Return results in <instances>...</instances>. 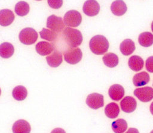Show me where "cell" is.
I'll return each mask as SVG.
<instances>
[{
	"mask_svg": "<svg viewBox=\"0 0 153 133\" xmlns=\"http://www.w3.org/2000/svg\"><path fill=\"white\" fill-rule=\"evenodd\" d=\"M89 46L91 51L94 54L103 55L108 50L109 42L104 36L96 35L90 39Z\"/></svg>",
	"mask_w": 153,
	"mask_h": 133,
	"instance_id": "1",
	"label": "cell"
},
{
	"mask_svg": "<svg viewBox=\"0 0 153 133\" xmlns=\"http://www.w3.org/2000/svg\"><path fill=\"white\" fill-rule=\"evenodd\" d=\"M63 36L65 42L72 48H76L82 42V35L79 30L71 27L65 28L63 31Z\"/></svg>",
	"mask_w": 153,
	"mask_h": 133,
	"instance_id": "2",
	"label": "cell"
},
{
	"mask_svg": "<svg viewBox=\"0 0 153 133\" xmlns=\"http://www.w3.org/2000/svg\"><path fill=\"white\" fill-rule=\"evenodd\" d=\"M19 38L21 43L24 45H30L33 44L38 39V33L33 28L26 27L21 30Z\"/></svg>",
	"mask_w": 153,
	"mask_h": 133,
	"instance_id": "3",
	"label": "cell"
},
{
	"mask_svg": "<svg viewBox=\"0 0 153 133\" xmlns=\"http://www.w3.org/2000/svg\"><path fill=\"white\" fill-rule=\"evenodd\" d=\"M81 14L76 10L68 11L63 17V22L65 24L69 27H78L81 24Z\"/></svg>",
	"mask_w": 153,
	"mask_h": 133,
	"instance_id": "4",
	"label": "cell"
},
{
	"mask_svg": "<svg viewBox=\"0 0 153 133\" xmlns=\"http://www.w3.org/2000/svg\"><path fill=\"white\" fill-rule=\"evenodd\" d=\"M82 53L78 48H69L64 53V59L70 64H76L82 59Z\"/></svg>",
	"mask_w": 153,
	"mask_h": 133,
	"instance_id": "5",
	"label": "cell"
},
{
	"mask_svg": "<svg viewBox=\"0 0 153 133\" xmlns=\"http://www.w3.org/2000/svg\"><path fill=\"white\" fill-rule=\"evenodd\" d=\"M47 27L49 29L58 33L64 28L65 23L61 17L55 15H51L47 18Z\"/></svg>",
	"mask_w": 153,
	"mask_h": 133,
	"instance_id": "6",
	"label": "cell"
},
{
	"mask_svg": "<svg viewBox=\"0 0 153 133\" xmlns=\"http://www.w3.org/2000/svg\"><path fill=\"white\" fill-rule=\"evenodd\" d=\"M134 95L143 102H148L153 99V88L151 87H143L136 88Z\"/></svg>",
	"mask_w": 153,
	"mask_h": 133,
	"instance_id": "7",
	"label": "cell"
},
{
	"mask_svg": "<svg viewBox=\"0 0 153 133\" xmlns=\"http://www.w3.org/2000/svg\"><path fill=\"white\" fill-rule=\"evenodd\" d=\"M86 103L88 107L93 109H97L104 105L103 96L102 94L93 93L88 95L86 99Z\"/></svg>",
	"mask_w": 153,
	"mask_h": 133,
	"instance_id": "8",
	"label": "cell"
},
{
	"mask_svg": "<svg viewBox=\"0 0 153 133\" xmlns=\"http://www.w3.org/2000/svg\"><path fill=\"white\" fill-rule=\"evenodd\" d=\"M82 10L87 15L93 17L99 12L100 5L96 0H87L83 5Z\"/></svg>",
	"mask_w": 153,
	"mask_h": 133,
	"instance_id": "9",
	"label": "cell"
},
{
	"mask_svg": "<svg viewBox=\"0 0 153 133\" xmlns=\"http://www.w3.org/2000/svg\"><path fill=\"white\" fill-rule=\"evenodd\" d=\"M121 110L126 113L133 112L136 108V100L131 96L125 97L120 102Z\"/></svg>",
	"mask_w": 153,
	"mask_h": 133,
	"instance_id": "10",
	"label": "cell"
},
{
	"mask_svg": "<svg viewBox=\"0 0 153 133\" xmlns=\"http://www.w3.org/2000/svg\"><path fill=\"white\" fill-rule=\"evenodd\" d=\"M46 60L48 65L51 67L56 68L59 66L62 62V54L59 50L54 49L53 52L46 57Z\"/></svg>",
	"mask_w": 153,
	"mask_h": 133,
	"instance_id": "11",
	"label": "cell"
},
{
	"mask_svg": "<svg viewBox=\"0 0 153 133\" xmlns=\"http://www.w3.org/2000/svg\"><path fill=\"white\" fill-rule=\"evenodd\" d=\"M124 89L120 84H114L110 87L108 90V94L111 99L115 101H119L124 95Z\"/></svg>",
	"mask_w": 153,
	"mask_h": 133,
	"instance_id": "12",
	"label": "cell"
},
{
	"mask_svg": "<svg viewBox=\"0 0 153 133\" xmlns=\"http://www.w3.org/2000/svg\"><path fill=\"white\" fill-rule=\"evenodd\" d=\"M12 130L13 133H30L31 127L28 122L23 119H20L14 122Z\"/></svg>",
	"mask_w": 153,
	"mask_h": 133,
	"instance_id": "13",
	"label": "cell"
},
{
	"mask_svg": "<svg viewBox=\"0 0 153 133\" xmlns=\"http://www.w3.org/2000/svg\"><path fill=\"white\" fill-rule=\"evenodd\" d=\"M14 14L8 9L0 10V25L4 27L10 25L14 20Z\"/></svg>",
	"mask_w": 153,
	"mask_h": 133,
	"instance_id": "14",
	"label": "cell"
},
{
	"mask_svg": "<svg viewBox=\"0 0 153 133\" xmlns=\"http://www.w3.org/2000/svg\"><path fill=\"white\" fill-rule=\"evenodd\" d=\"M127 8L125 2L123 0H116L111 5L112 12L117 16H121L126 13Z\"/></svg>",
	"mask_w": 153,
	"mask_h": 133,
	"instance_id": "15",
	"label": "cell"
},
{
	"mask_svg": "<svg viewBox=\"0 0 153 133\" xmlns=\"http://www.w3.org/2000/svg\"><path fill=\"white\" fill-rule=\"evenodd\" d=\"M35 49L40 55L45 56L50 54L54 50V48L52 44L45 41H41L36 45Z\"/></svg>",
	"mask_w": 153,
	"mask_h": 133,
	"instance_id": "16",
	"label": "cell"
},
{
	"mask_svg": "<svg viewBox=\"0 0 153 133\" xmlns=\"http://www.w3.org/2000/svg\"><path fill=\"white\" fill-rule=\"evenodd\" d=\"M150 78L148 73L145 71H142L136 74L133 77V83L136 87H140L148 84Z\"/></svg>",
	"mask_w": 153,
	"mask_h": 133,
	"instance_id": "17",
	"label": "cell"
},
{
	"mask_svg": "<svg viewBox=\"0 0 153 133\" xmlns=\"http://www.w3.org/2000/svg\"><path fill=\"white\" fill-rule=\"evenodd\" d=\"M128 64L131 70L134 71H139L143 68L144 62L141 57L137 55H133L129 58Z\"/></svg>",
	"mask_w": 153,
	"mask_h": 133,
	"instance_id": "18",
	"label": "cell"
},
{
	"mask_svg": "<svg viewBox=\"0 0 153 133\" xmlns=\"http://www.w3.org/2000/svg\"><path fill=\"white\" fill-rule=\"evenodd\" d=\"M121 52L126 56L131 54L135 50V45L133 40L127 39L123 40L120 46Z\"/></svg>",
	"mask_w": 153,
	"mask_h": 133,
	"instance_id": "19",
	"label": "cell"
},
{
	"mask_svg": "<svg viewBox=\"0 0 153 133\" xmlns=\"http://www.w3.org/2000/svg\"><path fill=\"white\" fill-rule=\"evenodd\" d=\"M14 52L13 45L8 42H4L0 45V56L2 58H9Z\"/></svg>",
	"mask_w": 153,
	"mask_h": 133,
	"instance_id": "20",
	"label": "cell"
},
{
	"mask_svg": "<svg viewBox=\"0 0 153 133\" xmlns=\"http://www.w3.org/2000/svg\"><path fill=\"white\" fill-rule=\"evenodd\" d=\"M105 113L106 116L111 119L117 118L120 113V108L118 105L114 102L109 103L105 107Z\"/></svg>",
	"mask_w": 153,
	"mask_h": 133,
	"instance_id": "21",
	"label": "cell"
},
{
	"mask_svg": "<svg viewBox=\"0 0 153 133\" xmlns=\"http://www.w3.org/2000/svg\"><path fill=\"white\" fill-rule=\"evenodd\" d=\"M139 43L143 47H149L153 45V34L148 31L140 34L138 38Z\"/></svg>",
	"mask_w": 153,
	"mask_h": 133,
	"instance_id": "22",
	"label": "cell"
},
{
	"mask_svg": "<svg viewBox=\"0 0 153 133\" xmlns=\"http://www.w3.org/2000/svg\"><path fill=\"white\" fill-rule=\"evenodd\" d=\"M103 61L105 65L109 68H114L118 64V57L114 53H108L103 56Z\"/></svg>",
	"mask_w": 153,
	"mask_h": 133,
	"instance_id": "23",
	"label": "cell"
},
{
	"mask_svg": "<svg viewBox=\"0 0 153 133\" xmlns=\"http://www.w3.org/2000/svg\"><path fill=\"white\" fill-rule=\"evenodd\" d=\"M27 95L26 88L22 86H18L14 87L12 91V96L14 99L18 101H22L26 99Z\"/></svg>",
	"mask_w": 153,
	"mask_h": 133,
	"instance_id": "24",
	"label": "cell"
},
{
	"mask_svg": "<svg viewBox=\"0 0 153 133\" xmlns=\"http://www.w3.org/2000/svg\"><path fill=\"white\" fill-rule=\"evenodd\" d=\"M111 126L115 133H123L127 128V123L123 119H118L112 123Z\"/></svg>",
	"mask_w": 153,
	"mask_h": 133,
	"instance_id": "25",
	"label": "cell"
},
{
	"mask_svg": "<svg viewBox=\"0 0 153 133\" xmlns=\"http://www.w3.org/2000/svg\"><path fill=\"white\" fill-rule=\"evenodd\" d=\"M29 11V5L25 1H20L15 5V12L19 16H25L27 14Z\"/></svg>",
	"mask_w": 153,
	"mask_h": 133,
	"instance_id": "26",
	"label": "cell"
},
{
	"mask_svg": "<svg viewBox=\"0 0 153 133\" xmlns=\"http://www.w3.org/2000/svg\"><path fill=\"white\" fill-rule=\"evenodd\" d=\"M39 34L42 39L50 42L56 40L57 36V33L50 29L45 28H43L42 30L39 32Z\"/></svg>",
	"mask_w": 153,
	"mask_h": 133,
	"instance_id": "27",
	"label": "cell"
},
{
	"mask_svg": "<svg viewBox=\"0 0 153 133\" xmlns=\"http://www.w3.org/2000/svg\"><path fill=\"white\" fill-rule=\"evenodd\" d=\"M49 6L54 9H59L63 5V0H47Z\"/></svg>",
	"mask_w": 153,
	"mask_h": 133,
	"instance_id": "28",
	"label": "cell"
},
{
	"mask_svg": "<svg viewBox=\"0 0 153 133\" xmlns=\"http://www.w3.org/2000/svg\"><path fill=\"white\" fill-rule=\"evenodd\" d=\"M146 69L150 72H153V56L148 57L145 62Z\"/></svg>",
	"mask_w": 153,
	"mask_h": 133,
	"instance_id": "29",
	"label": "cell"
},
{
	"mask_svg": "<svg viewBox=\"0 0 153 133\" xmlns=\"http://www.w3.org/2000/svg\"><path fill=\"white\" fill-rule=\"evenodd\" d=\"M51 133H66V132L62 128H54V129H53L52 131L51 132Z\"/></svg>",
	"mask_w": 153,
	"mask_h": 133,
	"instance_id": "30",
	"label": "cell"
},
{
	"mask_svg": "<svg viewBox=\"0 0 153 133\" xmlns=\"http://www.w3.org/2000/svg\"><path fill=\"white\" fill-rule=\"evenodd\" d=\"M126 133H139V131L136 128H130Z\"/></svg>",
	"mask_w": 153,
	"mask_h": 133,
	"instance_id": "31",
	"label": "cell"
},
{
	"mask_svg": "<svg viewBox=\"0 0 153 133\" xmlns=\"http://www.w3.org/2000/svg\"><path fill=\"white\" fill-rule=\"evenodd\" d=\"M149 109H150V112H151V113L153 115V102H152V103L151 104Z\"/></svg>",
	"mask_w": 153,
	"mask_h": 133,
	"instance_id": "32",
	"label": "cell"
},
{
	"mask_svg": "<svg viewBox=\"0 0 153 133\" xmlns=\"http://www.w3.org/2000/svg\"><path fill=\"white\" fill-rule=\"evenodd\" d=\"M151 30H152V31L153 32V21L152 22V24H151Z\"/></svg>",
	"mask_w": 153,
	"mask_h": 133,
	"instance_id": "33",
	"label": "cell"
},
{
	"mask_svg": "<svg viewBox=\"0 0 153 133\" xmlns=\"http://www.w3.org/2000/svg\"><path fill=\"white\" fill-rule=\"evenodd\" d=\"M150 133H153V130H152L151 131V132Z\"/></svg>",
	"mask_w": 153,
	"mask_h": 133,
	"instance_id": "34",
	"label": "cell"
},
{
	"mask_svg": "<svg viewBox=\"0 0 153 133\" xmlns=\"http://www.w3.org/2000/svg\"><path fill=\"white\" fill-rule=\"evenodd\" d=\"M1 88H0V95H1Z\"/></svg>",
	"mask_w": 153,
	"mask_h": 133,
	"instance_id": "35",
	"label": "cell"
},
{
	"mask_svg": "<svg viewBox=\"0 0 153 133\" xmlns=\"http://www.w3.org/2000/svg\"><path fill=\"white\" fill-rule=\"evenodd\" d=\"M36 1H41V0H36Z\"/></svg>",
	"mask_w": 153,
	"mask_h": 133,
	"instance_id": "36",
	"label": "cell"
}]
</instances>
